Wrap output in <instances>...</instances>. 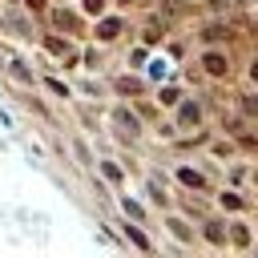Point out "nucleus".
Wrapping results in <instances>:
<instances>
[{
	"instance_id": "f257e3e1",
	"label": "nucleus",
	"mask_w": 258,
	"mask_h": 258,
	"mask_svg": "<svg viewBox=\"0 0 258 258\" xmlns=\"http://www.w3.org/2000/svg\"><path fill=\"white\" fill-rule=\"evenodd\" d=\"M117 32H121V24H117V20H105V24H101V36H105V40H109V36H117Z\"/></svg>"
},
{
	"instance_id": "f03ea898",
	"label": "nucleus",
	"mask_w": 258,
	"mask_h": 258,
	"mask_svg": "<svg viewBox=\"0 0 258 258\" xmlns=\"http://www.w3.org/2000/svg\"><path fill=\"white\" fill-rule=\"evenodd\" d=\"M206 69H210V73H222L226 60H222V56H206Z\"/></svg>"
}]
</instances>
